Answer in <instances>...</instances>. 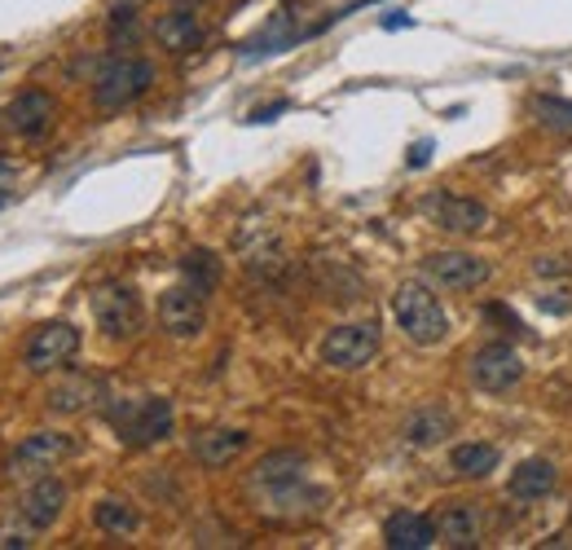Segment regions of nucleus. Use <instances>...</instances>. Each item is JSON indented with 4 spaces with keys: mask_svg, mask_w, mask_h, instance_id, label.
<instances>
[{
    "mask_svg": "<svg viewBox=\"0 0 572 550\" xmlns=\"http://www.w3.org/2000/svg\"><path fill=\"white\" fill-rule=\"evenodd\" d=\"M247 493H252L256 511L265 520H278V524H295L304 515H317L326 502V493L308 485V463L295 450L265 454L256 463V472L247 476Z\"/></svg>",
    "mask_w": 572,
    "mask_h": 550,
    "instance_id": "f257e3e1",
    "label": "nucleus"
},
{
    "mask_svg": "<svg viewBox=\"0 0 572 550\" xmlns=\"http://www.w3.org/2000/svg\"><path fill=\"white\" fill-rule=\"evenodd\" d=\"M106 423L114 427V436H120L124 445L150 450V445H159V440L172 436L177 414H172L168 396H137V401H114L106 410Z\"/></svg>",
    "mask_w": 572,
    "mask_h": 550,
    "instance_id": "f03ea898",
    "label": "nucleus"
},
{
    "mask_svg": "<svg viewBox=\"0 0 572 550\" xmlns=\"http://www.w3.org/2000/svg\"><path fill=\"white\" fill-rule=\"evenodd\" d=\"M392 317L405 330V340L418 344V349H431V344H440L449 335V313L431 295L427 282H401L397 295H392Z\"/></svg>",
    "mask_w": 572,
    "mask_h": 550,
    "instance_id": "7ed1b4c3",
    "label": "nucleus"
},
{
    "mask_svg": "<svg viewBox=\"0 0 572 550\" xmlns=\"http://www.w3.org/2000/svg\"><path fill=\"white\" fill-rule=\"evenodd\" d=\"M155 84V66L146 58H106L93 75V101L97 110H106V115H114V110H129L137 97H146Z\"/></svg>",
    "mask_w": 572,
    "mask_h": 550,
    "instance_id": "20e7f679",
    "label": "nucleus"
},
{
    "mask_svg": "<svg viewBox=\"0 0 572 550\" xmlns=\"http://www.w3.org/2000/svg\"><path fill=\"white\" fill-rule=\"evenodd\" d=\"M88 304H93L97 330H101V335H110V340H133L142 330V321H146L142 300H137V291L129 282H101Z\"/></svg>",
    "mask_w": 572,
    "mask_h": 550,
    "instance_id": "39448f33",
    "label": "nucleus"
},
{
    "mask_svg": "<svg viewBox=\"0 0 572 550\" xmlns=\"http://www.w3.org/2000/svg\"><path fill=\"white\" fill-rule=\"evenodd\" d=\"M379 344H384L379 321H343V326L326 330L321 362L334 366V370H362L366 362H375Z\"/></svg>",
    "mask_w": 572,
    "mask_h": 550,
    "instance_id": "423d86ee",
    "label": "nucleus"
},
{
    "mask_svg": "<svg viewBox=\"0 0 572 550\" xmlns=\"http://www.w3.org/2000/svg\"><path fill=\"white\" fill-rule=\"evenodd\" d=\"M75 450H80L75 436H66V431H32L23 445L14 450V459H10V476H14V480L49 476V472H58V463H66Z\"/></svg>",
    "mask_w": 572,
    "mask_h": 550,
    "instance_id": "0eeeda50",
    "label": "nucleus"
},
{
    "mask_svg": "<svg viewBox=\"0 0 572 550\" xmlns=\"http://www.w3.org/2000/svg\"><path fill=\"white\" fill-rule=\"evenodd\" d=\"M75 353H80V330L71 321H45L40 330H32V340L23 349V362H27L32 375H53Z\"/></svg>",
    "mask_w": 572,
    "mask_h": 550,
    "instance_id": "6e6552de",
    "label": "nucleus"
},
{
    "mask_svg": "<svg viewBox=\"0 0 572 550\" xmlns=\"http://www.w3.org/2000/svg\"><path fill=\"white\" fill-rule=\"evenodd\" d=\"M159 326L168 330L172 340H194L203 335V326H207V295L190 282L181 286H168L159 295Z\"/></svg>",
    "mask_w": 572,
    "mask_h": 550,
    "instance_id": "1a4fd4ad",
    "label": "nucleus"
},
{
    "mask_svg": "<svg viewBox=\"0 0 572 550\" xmlns=\"http://www.w3.org/2000/svg\"><path fill=\"white\" fill-rule=\"evenodd\" d=\"M423 273H427V282H436L445 291H476L494 278L489 260H480L472 252H431L423 260Z\"/></svg>",
    "mask_w": 572,
    "mask_h": 550,
    "instance_id": "9d476101",
    "label": "nucleus"
},
{
    "mask_svg": "<svg viewBox=\"0 0 572 550\" xmlns=\"http://www.w3.org/2000/svg\"><path fill=\"white\" fill-rule=\"evenodd\" d=\"M427 216L436 220V230L458 234V239H472V234L489 230V207L480 198H467V194H431Z\"/></svg>",
    "mask_w": 572,
    "mask_h": 550,
    "instance_id": "9b49d317",
    "label": "nucleus"
},
{
    "mask_svg": "<svg viewBox=\"0 0 572 550\" xmlns=\"http://www.w3.org/2000/svg\"><path fill=\"white\" fill-rule=\"evenodd\" d=\"M472 383L480 392H511L520 379H524V362L511 344H485L472 353V366H467Z\"/></svg>",
    "mask_w": 572,
    "mask_h": 550,
    "instance_id": "f8f14e48",
    "label": "nucleus"
},
{
    "mask_svg": "<svg viewBox=\"0 0 572 550\" xmlns=\"http://www.w3.org/2000/svg\"><path fill=\"white\" fill-rule=\"evenodd\" d=\"M0 124H5L14 137H40V133H49V124H53V97L49 93H40V88H27V93H19L5 110H0Z\"/></svg>",
    "mask_w": 572,
    "mask_h": 550,
    "instance_id": "ddd939ff",
    "label": "nucleus"
},
{
    "mask_svg": "<svg viewBox=\"0 0 572 550\" xmlns=\"http://www.w3.org/2000/svg\"><path fill=\"white\" fill-rule=\"evenodd\" d=\"M62 511H66V485H62L53 472H49V476H36L32 489H27L23 502H19V515H23L36 533L53 528V524L62 520Z\"/></svg>",
    "mask_w": 572,
    "mask_h": 550,
    "instance_id": "4468645a",
    "label": "nucleus"
},
{
    "mask_svg": "<svg viewBox=\"0 0 572 550\" xmlns=\"http://www.w3.org/2000/svg\"><path fill=\"white\" fill-rule=\"evenodd\" d=\"M436 537H440L449 550L480 546V541H485V511H480L476 502H449V506H440V515H436Z\"/></svg>",
    "mask_w": 572,
    "mask_h": 550,
    "instance_id": "2eb2a0df",
    "label": "nucleus"
},
{
    "mask_svg": "<svg viewBox=\"0 0 572 550\" xmlns=\"http://www.w3.org/2000/svg\"><path fill=\"white\" fill-rule=\"evenodd\" d=\"M247 431L243 427H207V431H198L194 436V459H198V467H207V472H220V467H229L243 450H247Z\"/></svg>",
    "mask_w": 572,
    "mask_h": 550,
    "instance_id": "dca6fc26",
    "label": "nucleus"
},
{
    "mask_svg": "<svg viewBox=\"0 0 572 550\" xmlns=\"http://www.w3.org/2000/svg\"><path fill=\"white\" fill-rule=\"evenodd\" d=\"M97 401H106V383H101L97 375H84V370L66 375V379L53 383L49 396H45V405H49L53 414H84V410H93Z\"/></svg>",
    "mask_w": 572,
    "mask_h": 550,
    "instance_id": "f3484780",
    "label": "nucleus"
},
{
    "mask_svg": "<svg viewBox=\"0 0 572 550\" xmlns=\"http://www.w3.org/2000/svg\"><path fill=\"white\" fill-rule=\"evenodd\" d=\"M436 520L431 515H418V511H392L384 520V546L392 550H427L436 546Z\"/></svg>",
    "mask_w": 572,
    "mask_h": 550,
    "instance_id": "a211bd4d",
    "label": "nucleus"
},
{
    "mask_svg": "<svg viewBox=\"0 0 572 550\" xmlns=\"http://www.w3.org/2000/svg\"><path fill=\"white\" fill-rule=\"evenodd\" d=\"M555 485H559V472H555L550 459H524V463L511 472L507 493H511L515 502H541V498L555 493Z\"/></svg>",
    "mask_w": 572,
    "mask_h": 550,
    "instance_id": "6ab92c4d",
    "label": "nucleus"
},
{
    "mask_svg": "<svg viewBox=\"0 0 572 550\" xmlns=\"http://www.w3.org/2000/svg\"><path fill=\"white\" fill-rule=\"evenodd\" d=\"M453 431V414L445 410V405H423V410H414L405 423H401V436H405V445H414V450H431V445H440V440Z\"/></svg>",
    "mask_w": 572,
    "mask_h": 550,
    "instance_id": "aec40b11",
    "label": "nucleus"
},
{
    "mask_svg": "<svg viewBox=\"0 0 572 550\" xmlns=\"http://www.w3.org/2000/svg\"><path fill=\"white\" fill-rule=\"evenodd\" d=\"M155 40L168 49V53H194L203 45V23L194 10H172L155 23Z\"/></svg>",
    "mask_w": 572,
    "mask_h": 550,
    "instance_id": "412c9836",
    "label": "nucleus"
},
{
    "mask_svg": "<svg viewBox=\"0 0 572 550\" xmlns=\"http://www.w3.org/2000/svg\"><path fill=\"white\" fill-rule=\"evenodd\" d=\"M498 463H502L498 445H485V440H467V445H453V454H449L453 476H463V480H485L489 472H498Z\"/></svg>",
    "mask_w": 572,
    "mask_h": 550,
    "instance_id": "4be33fe9",
    "label": "nucleus"
},
{
    "mask_svg": "<svg viewBox=\"0 0 572 550\" xmlns=\"http://www.w3.org/2000/svg\"><path fill=\"white\" fill-rule=\"evenodd\" d=\"M93 524L106 533V537H133L142 528V511L124 498H101L93 506Z\"/></svg>",
    "mask_w": 572,
    "mask_h": 550,
    "instance_id": "5701e85b",
    "label": "nucleus"
},
{
    "mask_svg": "<svg viewBox=\"0 0 572 550\" xmlns=\"http://www.w3.org/2000/svg\"><path fill=\"white\" fill-rule=\"evenodd\" d=\"M528 115H533L541 129H550V133H572V101H568V97L541 93V97L528 101Z\"/></svg>",
    "mask_w": 572,
    "mask_h": 550,
    "instance_id": "b1692460",
    "label": "nucleus"
},
{
    "mask_svg": "<svg viewBox=\"0 0 572 550\" xmlns=\"http://www.w3.org/2000/svg\"><path fill=\"white\" fill-rule=\"evenodd\" d=\"M300 40V32L291 27V19L287 14H278L256 40H247V58H265V53H282V49H291Z\"/></svg>",
    "mask_w": 572,
    "mask_h": 550,
    "instance_id": "393cba45",
    "label": "nucleus"
},
{
    "mask_svg": "<svg viewBox=\"0 0 572 550\" xmlns=\"http://www.w3.org/2000/svg\"><path fill=\"white\" fill-rule=\"evenodd\" d=\"M181 273H185V282H190V286H198V291L207 295V291H216V282H220V260H216L211 252L194 247V252H185Z\"/></svg>",
    "mask_w": 572,
    "mask_h": 550,
    "instance_id": "a878e982",
    "label": "nucleus"
},
{
    "mask_svg": "<svg viewBox=\"0 0 572 550\" xmlns=\"http://www.w3.org/2000/svg\"><path fill=\"white\" fill-rule=\"evenodd\" d=\"M110 40L114 45H133L137 40V10L133 5H114L110 10Z\"/></svg>",
    "mask_w": 572,
    "mask_h": 550,
    "instance_id": "bb28decb",
    "label": "nucleus"
},
{
    "mask_svg": "<svg viewBox=\"0 0 572 550\" xmlns=\"http://www.w3.org/2000/svg\"><path fill=\"white\" fill-rule=\"evenodd\" d=\"M32 533H36V528H32L23 515H19V524H14V520L0 524V550H27V546H36Z\"/></svg>",
    "mask_w": 572,
    "mask_h": 550,
    "instance_id": "cd10ccee",
    "label": "nucleus"
},
{
    "mask_svg": "<svg viewBox=\"0 0 572 550\" xmlns=\"http://www.w3.org/2000/svg\"><path fill=\"white\" fill-rule=\"evenodd\" d=\"M287 106H291V101H273V106H260V110H252V124H269L273 115H282Z\"/></svg>",
    "mask_w": 572,
    "mask_h": 550,
    "instance_id": "c85d7f7f",
    "label": "nucleus"
},
{
    "mask_svg": "<svg viewBox=\"0 0 572 550\" xmlns=\"http://www.w3.org/2000/svg\"><path fill=\"white\" fill-rule=\"evenodd\" d=\"M427 155H431V142H418V146L410 150V168H423V163H427Z\"/></svg>",
    "mask_w": 572,
    "mask_h": 550,
    "instance_id": "c756f323",
    "label": "nucleus"
},
{
    "mask_svg": "<svg viewBox=\"0 0 572 550\" xmlns=\"http://www.w3.org/2000/svg\"><path fill=\"white\" fill-rule=\"evenodd\" d=\"M384 27H388V32H397V27H410V19H405V14H392Z\"/></svg>",
    "mask_w": 572,
    "mask_h": 550,
    "instance_id": "7c9ffc66",
    "label": "nucleus"
}]
</instances>
